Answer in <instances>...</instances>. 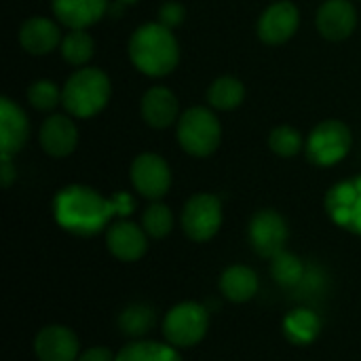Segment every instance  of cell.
Masks as SVG:
<instances>
[{"mask_svg":"<svg viewBox=\"0 0 361 361\" xmlns=\"http://www.w3.org/2000/svg\"><path fill=\"white\" fill-rule=\"evenodd\" d=\"M133 207L135 203L127 192L106 199L97 190L80 184L66 186L53 201L57 224L76 237H93L102 233L114 216H129Z\"/></svg>","mask_w":361,"mask_h":361,"instance_id":"obj_1","label":"cell"},{"mask_svg":"<svg viewBox=\"0 0 361 361\" xmlns=\"http://www.w3.org/2000/svg\"><path fill=\"white\" fill-rule=\"evenodd\" d=\"M129 57L148 76H165L180 61L178 40L163 23H146L129 40Z\"/></svg>","mask_w":361,"mask_h":361,"instance_id":"obj_2","label":"cell"},{"mask_svg":"<svg viewBox=\"0 0 361 361\" xmlns=\"http://www.w3.org/2000/svg\"><path fill=\"white\" fill-rule=\"evenodd\" d=\"M110 99V80L97 68H80L74 72L63 89H61V104L63 108L78 118L95 116Z\"/></svg>","mask_w":361,"mask_h":361,"instance_id":"obj_3","label":"cell"},{"mask_svg":"<svg viewBox=\"0 0 361 361\" xmlns=\"http://www.w3.org/2000/svg\"><path fill=\"white\" fill-rule=\"evenodd\" d=\"M220 121L207 108H190L182 114L178 125L180 146L192 157H209L220 146Z\"/></svg>","mask_w":361,"mask_h":361,"instance_id":"obj_4","label":"cell"},{"mask_svg":"<svg viewBox=\"0 0 361 361\" xmlns=\"http://www.w3.org/2000/svg\"><path fill=\"white\" fill-rule=\"evenodd\" d=\"M209 328V315L199 302H182L163 319V336L169 345L188 349L203 341Z\"/></svg>","mask_w":361,"mask_h":361,"instance_id":"obj_5","label":"cell"},{"mask_svg":"<svg viewBox=\"0 0 361 361\" xmlns=\"http://www.w3.org/2000/svg\"><path fill=\"white\" fill-rule=\"evenodd\" d=\"M351 131L341 121H324L307 140V157L313 165L332 167L341 163L351 150Z\"/></svg>","mask_w":361,"mask_h":361,"instance_id":"obj_6","label":"cell"},{"mask_svg":"<svg viewBox=\"0 0 361 361\" xmlns=\"http://www.w3.org/2000/svg\"><path fill=\"white\" fill-rule=\"evenodd\" d=\"M222 226V203L218 197L201 192L188 199L182 212V228L192 241H209Z\"/></svg>","mask_w":361,"mask_h":361,"instance_id":"obj_7","label":"cell"},{"mask_svg":"<svg viewBox=\"0 0 361 361\" xmlns=\"http://www.w3.org/2000/svg\"><path fill=\"white\" fill-rule=\"evenodd\" d=\"M326 209L334 224L361 237V176L334 184L326 197Z\"/></svg>","mask_w":361,"mask_h":361,"instance_id":"obj_8","label":"cell"},{"mask_svg":"<svg viewBox=\"0 0 361 361\" xmlns=\"http://www.w3.org/2000/svg\"><path fill=\"white\" fill-rule=\"evenodd\" d=\"M131 182L142 197L157 201L165 197L171 186L169 165L159 154L144 152L131 165Z\"/></svg>","mask_w":361,"mask_h":361,"instance_id":"obj_9","label":"cell"},{"mask_svg":"<svg viewBox=\"0 0 361 361\" xmlns=\"http://www.w3.org/2000/svg\"><path fill=\"white\" fill-rule=\"evenodd\" d=\"M288 241V224L286 220L273 212L262 209L258 212L250 222V243L262 258H275L283 252V245Z\"/></svg>","mask_w":361,"mask_h":361,"instance_id":"obj_10","label":"cell"},{"mask_svg":"<svg viewBox=\"0 0 361 361\" xmlns=\"http://www.w3.org/2000/svg\"><path fill=\"white\" fill-rule=\"evenodd\" d=\"M298 23H300L298 8L288 0H281V2L271 4L262 13L258 21V36L267 44H281L296 34Z\"/></svg>","mask_w":361,"mask_h":361,"instance_id":"obj_11","label":"cell"},{"mask_svg":"<svg viewBox=\"0 0 361 361\" xmlns=\"http://www.w3.org/2000/svg\"><path fill=\"white\" fill-rule=\"evenodd\" d=\"M106 245L114 258L123 262H135L148 250V235L137 224L129 220H118L108 228Z\"/></svg>","mask_w":361,"mask_h":361,"instance_id":"obj_12","label":"cell"},{"mask_svg":"<svg viewBox=\"0 0 361 361\" xmlns=\"http://www.w3.org/2000/svg\"><path fill=\"white\" fill-rule=\"evenodd\" d=\"M34 353L40 361H76L78 338L66 326H47L34 338Z\"/></svg>","mask_w":361,"mask_h":361,"instance_id":"obj_13","label":"cell"},{"mask_svg":"<svg viewBox=\"0 0 361 361\" xmlns=\"http://www.w3.org/2000/svg\"><path fill=\"white\" fill-rule=\"evenodd\" d=\"M30 135V123L25 112L8 97L0 99V154H17Z\"/></svg>","mask_w":361,"mask_h":361,"instance_id":"obj_14","label":"cell"},{"mask_svg":"<svg viewBox=\"0 0 361 361\" xmlns=\"http://www.w3.org/2000/svg\"><path fill=\"white\" fill-rule=\"evenodd\" d=\"M357 25L355 6L349 0H328L317 11V27L328 40H345Z\"/></svg>","mask_w":361,"mask_h":361,"instance_id":"obj_15","label":"cell"},{"mask_svg":"<svg viewBox=\"0 0 361 361\" xmlns=\"http://www.w3.org/2000/svg\"><path fill=\"white\" fill-rule=\"evenodd\" d=\"M76 142H78V131H76V125L68 116L53 114L40 127V144L44 152L51 157L61 159V157L72 154L76 148Z\"/></svg>","mask_w":361,"mask_h":361,"instance_id":"obj_16","label":"cell"},{"mask_svg":"<svg viewBox=\"0 0 361 361\" xmlns=\"http://www.w3.org/2000/svg\"><path fill=\"white\" fill-rule=\"evenodd\" d=\"M108 8V0H53L55 17L70 30H85L99 21Z\"/></svg>","mask_w":361,"mask_h":361,"instance_id":"obj_17","label":"cell"},{"mask_svg":"<svg viewBox=\"0 0 361 361\" xmlns=\"http://www.w3.org/2000/svg\"><path fill=\"white\" fill-rule=\"evenodd\" d=\"M21 47L32 55H47L57 44H61L59 27L47 17H32L21 25L19 32Z\"/></svg>","mask_w":361,"mask_h":361,"instance_id":"obj_18","label":"cell"},{"mask_svg":"<svg viewBox=\"0 0 361 361\" xmlns=\"http://www.w3.org/2000/svg\"><path fill=\"white\" fill-rule=\"evenodd\" d=\"M178 99L165 87H152L142 99V116L154 129H165L178 118Z\"/></svg>","mask_w":361,"mask_h":361,"instance_id":"obj_19","label":"cell"},{"mask_svg":"<svg viewBox=\"0 0 361 361\" xmlns=\"http://www.w3.org/2000/svg\"><path fill=\"white\" fill-rule=\"evenodd\" d=\"M220 292L231 302H247L258 292V275L243 264L228 267L220 277Z\"/></svg>","mask_w":361,"mask_h":361,"instance_id":"obj_20","label":"cell"},{"mask_svg":"<svg viewBox=\"0 0 361 361\" xmlns=\"http://www.w3.org/2000/svg\"><path fill=\"white\" fill-rule=\"evenodd\" d=\"M322 332V319L311 309H294L283 317V334L292 345L307 347L317 341Z\"/></svg>","mask_w":361,"mask_h":361,"instance_id":"obj_21","label":"cell"},{"mask_svg":"<svg viewBox=\"0 0 361 361\" xmlns=\"http://www.w3.org/2000/svg\"><path fill=\"white\" fill-rule=\"evenodd\" d=\"M116 361H182L173 345L154 343V341H135L125 345Z\"/></svg>","mask_w":361,"mask_h":361,"instance_id":"obj_22","label":"cell"},{"mask_svg":"<svg viewBox=\"0 0 361 361\" xmlns=\"http://www.w3.org/2000/svg\"><path fill=\"white\" fill-rule=\"evenodd\" d=\"M243 97H245V89H243L241 80H237L233 76L216 78L207 91V102L216 110H235L237 106H241Z\"/></svg>","mask_w":361,"mask_h":361,"instance_id":"obj_23","label":"cell"},{"mask_svg":"<svg viewBox=\"0 0 361 361\" xmlns=\"http://www.w3.org/2000/svg\"><path fill=\"white\" fill-rule=\"evenodd\" d=\"M154 326V309L142 302H133L129 307L123 309V313L118 315V328L123 334L127 336H144L152 330Z\"/></svg>","mask_w":361,"mask_h":361,"instance_id":"obj_24","label":"cell"},{"mask_svg":"<svg viewBox=\"0 0 361 361\" xmlns=\"http://www.w3.org/2000/svg\"><path fill=\"white\" fill-rule=\"evenodd\" d=\"M271 275L281 288H296L305 279V264L298 256L283 250L271 258Z\"/></svg>","mask_w":361,"mask_h":361,"instance_id":"obj_25","label":"cell"},{"mask_svg":"<svg viewBox=\"0 0 361 361\" xmlns=\"http://www.w3.org/2000/svg\"><path fill=\"white\" fill-rule=\"evenodd\" d=\"M61 57L72 66H82L93 57V38L85 30H70L61 38Z\"/></svg>","mask_w":361,"mask_h":361,"instance_id":"obj_26","label":"cell"},{"mask_svg":"<svg viewBox=\"0 0 361 361\" xmlns=\"http://www.w3.org/2000/svg\"><path fill=\"white\" fill-rule=\"evenodd\" d=\"M142 228L146 231L148 237L152 239H163L171 233L173 228V216L171 209L163 203H152L146 207L142 216Z\"/></svg>","mask_w":361,"mask_h":361,"instance_id":"obj_27","label":"cell"},{"mask_svg":"<svg viewBox=\"0 0 361 361\" xmlns=\"http://www.w3.org/2000/svg\"><path fill=\"white\" fill-rule=\"evenodd\" d=\"M269 146L273 148L275 154L279 157H296L302 150V135L294 129V127H277L271 137H269Z\"/></svg>","mask_w":361,"mask_h":361,"instance_id":"obj_28","label":"cell"},{"mask_svg":"<svg viewBox=\"0 0 361 361\" xmlns=\"http://www.w3.org/2000/svg\"><path fill=\"white\" fill-rule=\"evenodd\" d=\"M27 99L36 110H53L61 102V91L53 80H36L27 89Z\"/></svg>","mask_w":361,"mask_h":361,"instance_id":"obj_29","label":"cell"},{"mask_svg":"<svg viewBox=\"0 0 361 361\" xmlns=\"http://www.w3.org/2000/svg\"><path fill=\"white\" fill-rule=\"evenodd\" d=\"M184 15H186V11H184L182 4H178V2H165L161 6V11H159V23H163L165 27L171 30V27H176V25H180L184 21Z\"/></svg>","mask_w":361,"mask_h":361,"instance_id":"obj_30","label":"cell"},{"mask_svg":"<svg viewBox=\"0 0 361 361\" xmlns=\"http://www.w3.org/2000/svg\"><path fill=\"white\" fill-rule=\"evenodd\" d=\"M76 361H116V357L106 347H91L85 353H80Z\"/></svg>","mask_w":361,"mask_h":361,"instance_id":"obj_31","label":"cell"},{"mask_svg":"<svg viewBox=\"0 0 361 361\" xmlns=\"http://www.w3.org/2000/svg\"><path fill=\"white\" fill-rule=\"evenodd\" d=\"M0 178H2V186L8 188L15 180V169L11 163V157H2L0 154Z\"/></svg>","mask_w":361,"mask_h":361,"instance_id":"obj_32","label":"cell"},{"mask_svg":"<svg viewBox=\"0 0 361 361\" xmlns=\"http://www.w3.org/2000/svg\"><path fill=\"white\" fill-rule=\"evenodd\" d=\"M121 2H125V4H129V2H137V0H121Z\"/></svg>","mask_w":361,"mask_h":361,"instance_id":"obj_33","label":"cell"}]
</instances>
